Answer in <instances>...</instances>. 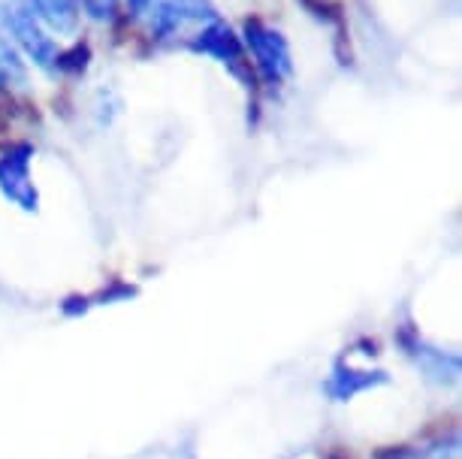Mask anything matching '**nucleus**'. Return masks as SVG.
Segmentation results:
<instances>
[{
	"label": "nucleus",
	"mask_w": 462,
	"mask_h": 459,
	"mask_svg": "<svg viewBox=\"0 0 462 459\" xmlns=\"http://www.w3.org/2000/svg\"><path fill=\"white\" fill-rule=\"evenodd\" d=\"M136 19H148L152 37L167 42L181 37L188 28H206L217 19L212 0H127Z\"/></svg>",
	"instance_id": "f257e3e1"
},
{
	"label": "nucleus",
	"mask_w": 462,
	"mask_h": 459,
	"mask_svg": "<svg viewBox=\"0 0 462 459\" xmlns=\"http://www.w3.org/2000/svg\"><path fill=\"white\" fill-rule=\"evenodd\" d=\"M0 24L6 28V33L19 42V46L28 51V58L33 60L42 70L55 73L58 64H60V51L58 46L51 42V37H46L42 31L40 19L33 15L24 4H0Z\"/></svg>",
	"instance_id": "f03ea898"
},
{
	"label": "nucleus",
	"mask_w": 462,
	"mask_h": 459,
	"mask_svg": "<svg viewBox=\"0 0 462 459\" xmlns=\"http://www.w3.org/2000/svg\"><path fill=\"white\" fill-rule=\"evenodd\" d=\"M245 40L251 55L257 60V70L269 85H282L287 76L293 73V60H291V46L278 31L266 28L260 22L245 24Z\"/></svg>",
	"instance_id": "7ed1b4c3"
},
{
	"label": "nucleus",
	"mask_w": 462,
	"mask_h": 459,
	"mask_svg": "<svg viewBox=\"0 0 462 459\" xmlns=\"http://www.w3.org/2000/svg\"><path fill=\"white\" fill-rule=\"evenodd\" d=\"M190 49L203 51V55L215 58V60H221L224 67H230L233 76L245 79V60H242V46H239V40L233 37V31L226 28L221 19H215L212 24L199 28V33H194V40H190Z\"/></svg>",
	"instance_id": "20e7f679"
},
{
	"label": "nucleus",
	"mask_w": 462,
	"mask_h": 459,
	"mask_svg": "<svg viewBox=\"0 0 462 459\" xmlns=\"http://www.w3.org/2000/svg\"><path fill=\"white\" fill-rule=\"evenodd\" d=\"M0 190L19 203L22 209H33L37 206V190L31 185V149L19 145L10 154L0 158Z\"/></svg>",
	"instance_id": "39448f33"
},
{
	"label": "nucleus",
	"mask_w": 462,
	"mask_h": 459,
	"mask_svg": "<svg viewBox=\"0 0 462 459\" xmlns=\"http://www.w3.org/2000/svg\"><path fill=\"white\" fill-rule=\"evenodd\" d=\"M22 4L40 22H46L49 28L60 33H69L76 28V22H79V0H22Z\"/></svg>",
	"instance_id": "423d86ee"
},
{
	"label": "nucleus",
	"mask_w": 462,
	"mask_h": 459,
	"mask_svg": "<svg viewBox=\"0 0 462 459\" xmlns=\"http://www.w3.org/2000/svg\"><path fill=\"white\" fill-rule=\"evenodd\" d=\"M22 85H28V67L10 46V37L0 33V88H22Z\"/></svg>",
	"instance_id": "0eeeda50"
},
{
	"label": "nucleus",
	"mask_w": 462,
	"mask_h": 459,
	"mask_svg": "<svg viewBox=\"0 0 462 459\" xmlns=\"http://www.w3.org/2000/svg\"><path fill=\"white\" fill-rule=\"evenodd\" d=\"M79 10H85L94 22H109L118 10V0H79Z\"/></svg>",
	"instance_id": "6e6552de"
},
{
	"label": "nucleus",
	"mask_w": 462,
	"mask_h": 459,
	"mask_svg": "<svg viewBox=\"0 0 462 459\" xmlns=\"http://www.w3.org/2000/svg\"><path fill=\"white\" fill-rule=\"evenodd\" d=\"M423 459H459V447H457V441L453 445H448V447H435L432 454H426Z\"/></svg>",
	"instance_id": "1a4fd4ad"
}]
</instances>
